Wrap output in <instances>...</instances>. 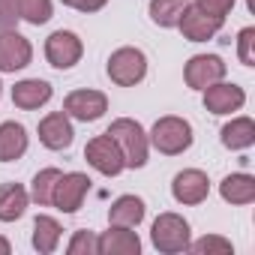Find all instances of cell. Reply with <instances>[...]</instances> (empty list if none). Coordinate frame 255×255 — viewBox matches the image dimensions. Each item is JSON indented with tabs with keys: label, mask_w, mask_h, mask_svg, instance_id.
Returning a JSON list of instances; mask_svg holds the SVG:
<instances>
[{
	"label": "cell",
	"mask_w": 255,
	"mask_h": 255,
	"mask_svg": "<svg viewBox=\"0 0 255 255\" xmlns=\"http://www.w3.org/2000/svg\"><path fill=\"white\" fill-rule=\"evenodd\" d=\"M105 132H108V135L114 138V144L120 147L126 168H144V165H147L150 141H147V132L141 129L138 120H132V117H117Z\"/></svg>",
	"instance_id": "obj_1"
},
{
	"label": "cell",
	"mask_w": 255,
	"mask_h": 255,
	"mask_svg": "<svg viewBox=\"0 0 255 255\" xmlns=\"http://www.w3.org/2000/svg\"><path fill=\"white\" fill-rule=\"evenodd\" d=\"M147 141H150L159 153L177 156V153H183V150L192 147V123L183 120V117H174V114L159 117V120L153 123Z\"/></svg>",
	"instance_id": "obj_2"
},
{
	"label": "cell",
	"mask_w": 255,
	"mask_h": 255,
	"mask_svg": "<svg viewBox=\"0 0 255 255\" xmlns=\"http://www.w3.org/2000/svg\"><path fill=\"white\" fill-rule=\"evenodd\" d=\"M150 240H153V246H156L159 252L177 255V252H186V249H189L192 231H189V222H186L180 213H159V216L153 219Z\"/></svg>",
	"instance_id": "obj_3"
},
{
	"label": "cell",
	"mask_w": 255,
	"mask_h": 255,
	"mask_svg": "<svg viewBox=\"0 0 255 255\" xmlns=\"http://www.w3.org/2000/svg\"><path fill=\"white\" fill-rule=\"evenodd\" d=\"M147 75V57L141 48L123 45L108 57V78L120 87H135Z\"/></svg>",
	"instance_id": "obj_4"
},
{
	"label": "cell",
	"mask_w": 255,
	"mask_h": 255,
	"mask_svg": "<svg viewBox=\"0 0 255 255\" xmlns=\"http://www.w3.org/2000/svg\"><path fill=\"white\" fill-rule=\"evenodd\" d=\"M84 159H87L90 168H96V171L105 174V177H117V174L126 168V165H123V153H120V147L114 144V138H111L108 132H102V135H96V138L87 141Z\"/></svg>",
	"instance_id": "obj_5"
},
{
	"label": "cell",
	"mask_w": 255,
	"mask_h": 255,
	"mask_svg": "<svg viewBox=\"0 0 255 255\" xmlns=\"http://www.w3.org/2000/svg\"><path fill=\"white\" fill-rule=\"evenodd\" d=\"M84 54V42L72 30H54L45 39V60L54 69H72Z\"/></svg>",
	"instance_id": "obj_6"
},
{
	"label": "cell",
	"mask_w": 255,
	"mask_h": 255,
	"mask_svg": "<svg viewBox=\"0 0 255 255\" xmlns=\"http://www.w3.org/2000/svg\"><path fill=\"white\" fill-rule=\"evenodd\" d=\"M225 72H228V66L219 54H195V57H189V63L183 69V81L192 90H204V87L222 81Z\"/></svg>",
	"instance_id": "obj_7"
},
{
	"label": "cell",
	"mask_w": 255,
	"mask_h": 255,
	"mask_svg": "<svg viewBox=\"0 0 255 255\" xmlns=\"http://www.w3.org/2000/svg\"><path fill=\"white\" fill-rule=\"evenodd\" d=\"M171 195H174L177 204L195 207V204L207 201V195H210V180H207V174L198 171V168H183V171H177L174 180H171Z\"/></svg>",
	"instance_id": "obj_8"
},
{
	"label": "cell",
	"mask_w": 255,
	"mask_h": 255,
	"mask_svg": "<svg viewBox=\"0 0 255 255\" xmlns=\"http://www.w3.org/2000/svg\"><path fill=\"white\" fill-rule=\"evenodd\" d=\"M87 192H90V177L81 174V171H69V174H60V180H57V186H54L51 204H54L60 213H75V210L84 204Z\"/></svg>",
	"instance_id": "obj_9"
},
{
	"label": "cell",
	"mask_w": 255,
	"mask_h": 255,
	"mask_svg": "<svg viewBox=\"0 0 255 255\" xmlns=\"http://www.w3.org/2000/svg\"><path fill=\"white\" fill-rule=\"evenodd\" d=\"M33 45L18 30H0V72H18L30 66Z\"/></svg>",
	"instance_id": "obj_10"
},
{
	"label": "cell",
	"mask_w": 255,
	"mask_h": 255,
	"mask_svg": "<svg viewBox=\"0 0 255 255\" xmlns=\"http://www.w3.org/2000/svg\"><path fill=\"white\" fill-rule=\"evenodd\" d=\"M246 105V90L234 81H216L210 87H204V108L210 114H231V111H240Z\"/></svg>",
	"instance_id": "obj_11"
},
{
	"label": "cell",
	"mask_w": 255,
	"mask_h": 255,
	"mask_svg": "<svg viewBox=\"0 0 255 255\" xmlns=\"http://www.w3.org/2000/svg\"><path fill=\"white\" fill-rule=\"evenodd\" d=\"M63 111L81 123H93L108 111V96L102 90H72L63 99Z\"/></svg>",
	"instance_id": "obj_12"
},
{
	"label": "cell",
	"mask_w": 255,
	"mask_h": 255,
	"mask_svg": "<svg viewBox=\"0 0 255 255\" xmlns=\"http://www.w3.org/2000/svg\"><path fill=\"white\" fill-rule=\"evenodd\" d=\"M72 138H75V129H72V120L66 111H51L39 120V141L48 150H66Z\"/></svg>",
	"instance_id": "obj_13"
},
{
	"label": "cell",
	"mask_w": 255,
	"mask_h": 255,
	"mask_svg": "<svg viewBox=\"0 0 255 255\" xmlns=\"http://www.w3.org/2000/svg\"><path fill=\"white\" fill-rule=\"evenodd\" d=\"M177 27H180V33H183L189 42H207V39H213V36L222 30V21L213 18V15H204L198 6L189 3V6L183 9V15H180Z\"/></svg>",
	"instance_id": "obj_14"
},
{
	"label": "cell",
	"mask_w": 255,
	"mask_h": 255,
	"mask_svg": "<svg viewBox=\"0 0 255 255\" xmlns=\"http://www.w3.org/2000/svg\"><path fill=\"white\" fill-rule=\"evenodd\" d=\"M141 240L138 231L123 228V225H108V231L99 234V255H138Z\"/></svg>",
	"instance_id": "obj_15"
},
{
	"label": "cell",
	"mask_w": 255,
	"mask_h": 255,
	"mask_svg": "<svg viewBox=\"0 0 255 255\" xmlns=\"http://www.w3.org/2000/svg\"><path fill=\"white\" fill-rule=\"evenodd\" d=\"M51 93L54 90H51L48 81H42V78H24V81H18L12 87V102L21 111H36L39 105H45L51 99Z\"/></svg>",
	"instance_id": "obj_16"
},
{
	"label": "cell",
	"mask_w": 255,
	"mask_h": 255,
	"mask_svg": "<svg viewBox=\"0 0 255 255\" xmlns=\"http://www.w3.org/2000/svg\"><path fill=\"white\" fill-rule=\"evenodd\" d=\"M144 201L138 195H120L111 207H108V225H123V228H138L144 222Z\"/></svg>",
	"instance_id": "obj_17"
},
{
	"label": "cell",
	"mask_w": 255,
	"mask_h": 255,
	"mask_svg": "<svg viewBox=\"0 0 255 255\" xmlns=\"http://www.w3.org/2000/svg\"><path fill=\"white\" fill-rule=\"evenodd\" d=\"M27 153V129L15 120L0 123V162H15Z\"/></svg>",
	"instance_id": "obj_18"
},
{
	"label": "cell",
	"mask_w": 255,
	"mask_h": 255,
	"mask_svg": "<svg viewBox=\"0 0 255 255\" xmlns=\"http://www.w3.org/2000/svg\"><path fill=\"white\" fill-rule=\"evenodd\" d=\"M219 141L228 150H246L255 144V120L252 117H231L222 129H219Z\"/></svg>",
	"instance_id": "obj_19"
},
{
	"label": "cell",
	"mask_w": 255,
	"mask_h": 255,
	"mask_svg": "<svg viewBox=\"0 0 255 255\" xmlns=\"http://www.w3.org/2000/svg\"><path fill=\"white\" fill-rule=\"evenodd\" d=\"M30 192L21 183H3L0 186V222H15L27 213Z\"/></svg>",
	"instance_id": "obj_20"
},
{
	"label": "cell",
	"mask_w": 255,
	"mask_h": 255,
	"mask_svg": "<svg viewBox=\"0 0 255 255\" xmlns=\"http://www.w3.org/2000/svg\"><path fill=\"white\" fill-rule=\"evenodd\" d=\"M219 195H222V201H228V204H252V201H255V177L246 174V171L228 174V177L219 183Z\"/></svg>",
	"instance_id": "obj_21"
},
{
	"label": "cell",
	"mask_w": 255,
	"mask_h": 255,
	"mask_svg": "<svg viewBox=\"0 0 255 255\" xmlns=\"http://www.w3.org/2000/svg\"><path fill=\"white\" fill-rule=\"evenodd\" d=\"M63 237V225L54 216H36L33 219V249L39 255H51L60 246Z\"/></svg>",
	"instance_id": "obj_22"
},
{
	"label": "cell",
	"mask_w": 255,
	"mask_h": 255,
	"mask_svg": "<svg viewBox=\"0 0 255 255\" xmlns=\"http://www.w3.org/2000/svg\"><path fill=\"white\" fill-rule=\"evenodd\" d=\"M189 0H150V21L159 27H177Z\"/></svg>",
	"instance_id": "obj_23"
},
{
	"label": "cell",
	"mask_w": 255,
	"mask_h": 255,
	"mask_svg": "<svg viewBox=\"0 0 255 255\" xmlns=\"http://www.w3.org/2000/svg\"><path fill=\"white\" fill-rule=\"evenodd\" d=\"M60 174H63V171H57V168H42V171L33 177V183H30V198H33L39 207L51 204V198H54V186H57Z\"/></svg>",
	"instance_id": "obj_24"
},
{
	"label": "cell",
	"mask_w": 255,
	"mask_h": 255,
	"mask_svg": "<svg viewBox=\"0 0 255 255\" xmlns=\"http://www.w3.org/2000/svg\"><path fill=\"white\" fill-rule=\"evenodd\" d=\"M189 252H195V255H228V252H234V246H231V240H225L219 234H204L201 240H189Z\"/></svg>",
	"instance_id": "obj_25"
},
{
	"label": "cell",
	"mask_w": 255,
	"mask_h": 255,
	"mask_svg": "<svg viewBox=\"0 0 255 255\" xmlns=\"http://www.w3.org/2000/svg\"><path fill=\"white\" fill-rule=\"evenodd\" d=\"M18 15L27 24H45L51 18V0H18Z\"/></svg>",
	"instance_id": "obj_26"
},
{
	"label": "cell",
	"mask_w": 255,
	"mask_h": 255,
	"mask_svg": "<svg viewBox=\"0 0 255 255\" xmlns=\"http://www.w3.org/2000/svg\"><path fill=\"white\" fill-rule=\"evenodd\" d=\"M66 252L69 255H99V237L93 231H75Z\"/></svg>",
	"instance_id": "obj_27"
},
{
	"label": "cell",
	"mask_w": 255,
	"mask_h": 255,
	"mask_svg": "<svg viewBox=\"0 0 255 255\" xmlns=\"http://www.w3.org/2000/svg\"><path fill=\"white\" fill-rule=\"evenodd\" d=\"M237 57L243 66H255V27H243L237 33Z\"/></svg>",
	"instance_id": "obj_28"
},
{
	"label": "cell",
	"mask_w": 255,
	"mask_h": 255,
	"mask_svg": "<svg viewBox=\"0 0 255 255\" xmlns=\"http://www.w3.org/2000/svg\"><path fill=\"white\" fill-rule=\"evenodd\" d=\"M237 0H192V6H198L204 15H213L219 21H225V15L234 9Z\"/></svg>",
	"instance_id": "obj_29"
},
{
	"label": "cell",
	"mask_w": 255,
	"mask_h": 255,
	"mask_svg": "<svg viewBox=\"0 0 255 255\" xmlns=\"http://www.w3.org/2000/svg\"><path fill=\"white\" fill-rule=\"evenodd\" d=\"M18 18V0H0V30H15Z\"/></svg>",
	"instance_id": "obj_30"
},
{
	"label": "cell",
	"mask_w": 255,
	"mask_h": 255,
	"mask_svg": "<svg viewBox=\"0 0 255 255\" xmlns=\"http://www.w3.org/2000/svg\"><path fill=\"white\" fill-rule=\"evenodd\" d=\"M60 3L69 9H78V12H99L108 0H60Z\"/></svg>",
	"instance_id": "obj_31"
},
{
	"label": "cell",
	"mask_w": 255,
	"mask_h": 255,
	"mask_svg": "<svg viewBox=\"0 0 255 255\" xmlns=\"http://www.w3.org/2000/svg\"><path fill=\"white\" fill-rule=\"evenodd\" d=\"M9 252H12V243L6 237H0V255H9Z\"/></svg>",
	"instance_id": "obj_32"
},
{
	"label": "cell",
	"mask_w": 255,
	"mask_h": 255,
	"mask_svg": "<svg viewBox=\"0 0 255 255\" xmlns=\"http://www.w3.org/2000/svg\"><path fill=\"white\" fill-rule=\"evenodd\" d=\"M0 93H3V84H0Z\"/></svg>",
	"instance_id": "obj_33"
}]
</instances>
